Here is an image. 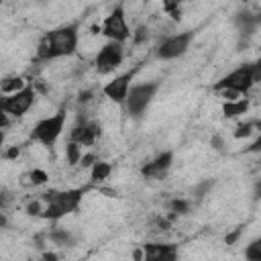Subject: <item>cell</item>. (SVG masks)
<instances>
[{
  "instance_id": "obj_1",
  "label": "cell",
  "mask_w": 261,
  "mask_h": 261,
  "mask_svg": "<svg viewBox=\"0 0 261 261\" xmlns=\"http://www.w3.org/2000/svg\"><path fill=\"white\" fill-rule=\"evenodd\" d=\"M80 43L77 24H63L59 29H53L43 35V39L37 45L35 61H51L59 57H69L75 53Z\"/></svg>"
},
{
  "instance_id": "obj_2",
  "label": "cell",
  "mask_w": 261,
  "mask_h": 261,
  "mask_svg": "<svg viewBox=\"0 0 261 261\" xmlns=\"http://www.w3.org/2000/svg\"><path fill=\"white\" fill-rule=\"evenodd\" d=\"M82 196H84L82 188H75V190H49V192L39 194V198L45 204L41 218L57 222L59 218H63V216H67V214H71V212H75L80 208Z\"/></svg>"
},
{
  "instance_id": "obj_3",
  "label": "cell",
  "mask_w": 261,
  "mask_h": 261,
  "mask_svg": "<svg viewBox=\"0 0 261 261\" xmlns=\"http://www.w3.org/2000/svg\"><path fill=\"white\" fill-rule=\"evenodd\" d=\"M261 80V63L253 61V63H243L237 69H232L230 73H226L224 77H220L214 84V90H234L239 94H247L255 84H259Z\"/></svg>"
},
{
  "instance_id": "obj_4",
  "label": "cell",
  "mask_w": 261,
  "mask_h": 261,
  "mask_svg": "<svg viewBox=\"0 0 261 261\" xmlns=\"http://www.w3.org/2000/svg\"><path fill=\"white\" fill-rule=\"evenodd\" d=\"M159 90V82H145V84H137L128 88L126 100H124V108L128 112L130 118H141L143 112L147 110V106L151 104V100L155 98Z\"/></svg>"
},
{
  "instance_id": "obj_5",
  "label": "cell",
  "mask_w": 261,
  "mask_h": 261,
  "mask_svg": "<svg viewBox=\"0 0 261 261\" xmlns=\"http://www.w3.org/2000/svg\"><path fill=\"white\" fill-rule=\"evenodd\" d=\"M65 118H67L65 110H59V112H55L53 116L41 118V120L33 126V130H31V141L41 143V145H45V147L55 145V141H57L59 135L63 133Z\"/></svg>"
},
{
  "instance_id": "obj_6",
  "label": "cell",
  "mask_w": 261,
  "mask_h": 261,
  "mask_svg": "<svg viewBox=\"0 0 261 261\" xmlns=\"http://www.w3.org/2000/svg\"><path fill=\"white\" fill-rule=\"evenodd\" d=\"M100 35H104L108 41L114 43H124L126 39H130V29L126 22V14H124V6L118 4L100 24Z\"/></svg>"
},
{
  "instance_id": "obj_7",
  "label": "cell",
  "mask_w": 261,
  "mask_h": 261,
  "mask_svg": "<svg viewBox=\"0 0 261 261\" xmlns=\"http://www.w3.org/2000/svg\"><path fill=\"white\" fill-rule=\"evenodd\" d=\"M37 92L33 88V84H29L24 90L10 94V96H0V110L6 116H22L24 112L31 110V106L35 104Z\"/></svg>"
},
{
  "instance_id": "obj_8",
  "label": "cell",
  "mask_w": 261,
  "mask_h": 261,
  "mask_svg": "<svg viewBox=\"0 0 261 261\" xmlns=\"http://www.w3.org/2000/svg\"><path fill=\"white\" fill-rule=\"evenodd\" d=\"M192 39H194V33H192V31L169 35V37H165V39L159 43L155 55H157L159 59H165V61H167V59H177V57H181V55L190 49Z\"/></svg>"
},
{
  "instance_id": "obj_9",
  "label": "cell",
  "mask_w": 261,
  "mask_h": 261,
  "mask_svg": "<svg viewBox=\"0 0 261 261\" xmlns=\"http://www.w3.org/2000/svg\"><path fill=\"white\" fill-rule=\"evenodd\" d=\"M124 59V45L122 43H114V41H108L100 47L98 55H96V69L98 73H110L114 71Z\"/></svg>"
},
{
  "instance_id": "obj_10",
  "label": "cell",
  "mask_w": 261,
  "mask_h": 261,
  "mask_svg": "<svg viewBox=\"0 0 261 261\" xmlns=\"http://www.w3.org/2000/svg\"><path fill=\"white\" fill-rule=\"evenodd\" d=\"M100 135H102L100 124L94 122V120H88L86 116L80 114L77 116V124L69 133V141L77 143L80 147H90V145H94L100 139Z\"/></svg>"
},
{
  "instance_id": "obj_11",
  "label": "cell",
  "mask_w": 261,
  "mask_h": 261,
  "mask_svg": "<svg viewBox=\"0 0 261 261\" xmlns=\"http://www.w3.org/2000/svg\"><path fill=\"white\" fill-rule=\"evenodd\" d=\"M137 71H139V65H137V67H133L130 71H124V73L116 75L114 80H110L108 84H104L102 94H104L106 98H110L112 102H116V104H122V106H124V100H126V94H128L130 82H133V77H135V73H137Z\"/></svg>"
},
{
  "instance_id": "obj_12",
  "label": "cell",
  "mask_w": 261,
  "mask_h": 261,
  "mask_svg": "<svg viewBox=\"0 0 261 261\" xmlns=\"http://www.w3.org/2000/svg\"><path fill=\"white\" fill-rule=\"evenodd\" d=\"M171 163H173V153L171 151H163L155 159H151L149 163H145L141 167V175L147 177V179H163L167 175Z\"/></svg>"
},
{
  "instance_id": "obj_13",
  "label": "cell",
  "mask_w": 261,
  "mask_h": 261,
  "mask_svg": "<svg viewBox=\"0 0 261 261\" xmlns=\"http://www.w3.org/2000/svg\"><path fill=\"white\" fill-rule=\"evenodd\" d=\"M259 22H261V16H259V14H253V12H249V10H241V12H237V16H234V24L239 27L241 37H247V39L257 31Z\"/></svg>"
},
{
  "instance_id": "obj_14",
  "label": "cell",
  "mask_w": 261,
  "mask_h": 261,
  "mask_svg": "<svg viewBox=\"0 0 261 261\" xmlns=\"http://www.w3.org/2000/svg\"><path fill=\"white\" fill-rule=\"evenodd\" d=\"M29 84L24 82L22 75H6L0 80V96H10V94H16L20 90H24Z\"/></svg>"
},
{
  "instance_id": "obj_15",
  "label": "cell",
  "mask_w": 261,
  "mask_h": 261,
  "mask_svg": "<svg viewBox=\"0 0 261 261\" xmlns=\"http://www.w3.org/2000/svg\"><path fill=\"white\" fill-rule=\"evenodd\" d=\"M249 110V98H239L234 102H222V116L224 118H237Z\"/></svg>"
},
{
  "instance_id": "obj_16",
  "label": "cell",
  "mask_w": 261,
  "mask_h": 261,
  "mask_svg": "<svg viewBox=\"0 0 261 261\" xmlns=\"http://www.w3.org/2000/svg\"><path fill=\"white\" fill-rule=\"evenodd\" d=\"M47 241H51L57 247H73L75 245V237L67 230V228H53L47 232Z\"/></svg>"
},
{
  "instance_id": "obj_17",
  "label": "cell",
  "mask_w": 261,
  "mask_h": 261,
  "mask_svg": "<svg viewBox=\"0 0 261 261\" xmlns=\"http://www.w3.org/2000/svg\"><path fill=\"white\" fill-rule=\"evenodd\" d=\"M112 173V165L108 163V161H96L92 167H90V179L94 181V184H100V181H104V179H108V175Z\"/></svg>"
},
{
  "instance_id": "obj_18",
  "label": "cell",
  "mask_w": 261,
  "mask_h": 261,
  "mask_svg": "<svg viewBox=\"0 0 261 261\" xmlns=\"http://www.w3.org/2000/svg\"><path fill=\"white\" fill-rule=\"evenodd\" d=\"M261 130V122L259 120H247V122H239L232 137L234 139H249L251 135H257Z\"/></svg>"
},
{
  "instance_id": "obj_19",
  "label": "cell",
  "mask_w": 261,
  "mask_h": 261,
  "mask_svg": "<svg viewBox=\"0 0 261 261\" xmlns=\"http://www.w3.org/2000/svg\"><path fill=\"white\" fill-rule=\"evenodd\" d=\"M65 159H67L69 165H77L80 159H82V147L77 143H73V141H67V145H65Z\"/></svg>"
},
{
  "instance_id": "obj_20",
  "label": "cell",
  "mask_w": 261,
  "mask_h": 261,
  "mask_svg": "<svg viewBox=\"0 0 261 261\" xmlns=\"http://www.w3.org/2000/svg\"><path fill=\"white\" fill-rule=\"evenodd\" d=\"M149 37H151V31H149L147 24H139L135 31H130V41H133V45H145V43L149 41Z\"/></svg>"
},
{
  "instance_id": "obj_21",
  "label": "cell",
  "mask_w": 261,
  "mask_h": 261,
  "mask_svg": "<svg viewBox=\"0 0 261 261\" xmlns=\"http://www.w3.org/2000/svg\"><path fill=\"white\" fill-rule=\"evenodd\" d=\"M212 188H214V179H204V181L196 184V186H194V190H192V196H194V200H196V202L204 200V196H206V194H208Z\"/></svg>"
},
{
  "instance_id": "obj_22",
  "label": "cell",
  "mask_w": 261,
  "mask_h": 261,
  "mask_svg": "<svg viewBox=\"0 0 261 261\" xmlns=\"http://www.w3.org/2000/svg\"><path fill=\"white\" fill-rule=\"evenodd\" d=\"M190 208H192V202L190 200H186V198H173L171 202H169V212H173V214H188L190 212Z\"/></svg>"
},
{
  "instance_id": "obj_23",
  "label": "cell",
  "mask_w": 261,
  "mask_h": 261,
  "mask_svg": "<svg viewBox=\"0 0 261 261\" xmlns=\"http://www.w3.org/2000/svg\"><path fill=\"white\" fill-rule=\"evenodd\" d=\"M245 259L247 261H261V241L255 239L245 247Z\"/></svg>"
},
{
  "instance_id": "obj_24",
  "label": "cell",
  "mask_w": 261,
  "mask_h": 261,
  "mask_svg": "<svg viewBox=\"0 0 261 261\" xmlns=\"http://www.w3.org/2000/svg\"><path fill=\"white\" fill-rule=\"evenodd\" d=\"M43 208H45V204H43V200L37 196V198H33V200L27 202L24 212H27L29 216H41V214H43Z\"/></svg>"
},
{
  "instance_id": "obj_25",
  "label": "cell",
  "mask_w": 261,
  "mask_h": 261,
  "mask_svg": "<svg viewBox=\"0 0 261 261\" xmlns=\"http://www.w3.org/2000/svg\"><path fill=\"white\" fill-rule=\"evenodd\" d=\"M29 179H31V184H33V186H43V184H47L49 175H47V171H45V169H39V167H35V169H31V173H29Z\"/></svg>"
},
{
  "instance_id": "obj_26",
  "label": "cell",
  "mask_w": 261,
  "mask_h": 261,
  "mask_svg": "<svg viewBox=\"0 0 261 261\" xmlns=\"http://www.w3.org/2000/svg\"><path fill=\"white\" fill-rule=\"evenodd\" d=\"M163 12H167L173 20H179V16H181V6H179V2H165V4H163Z\"/></svg>"
},
{
  "instance_id": "obj_27",
  "label": "cell",
  "mask_w": 261,
  "mask_h": 261,
  "mask_svg": "<svg viewBox=\"0 0 261 261\" xmlns=\"http://www.w3.org/2000/svg\"><path fill=\"white\" fill-rule=\"evenodd\" d=\"M10 204H12V192L0 188V210H6Z\"/></svg>"
},
{
  "instance_id": "obj_28",
  "label": "cell",
  "mask_w": 261,
  "mask_h": 261,
  "mask_svg": "<svg viewBox=\"0 0 261 261\" xmlns=\"http://www.w3.org/2000/svg\"><path fill=\"white\" fill-rule=\"evenodd\" d=\"M96 161H98V157H96L94 153H82V159H80L77 165H82L84 169H88V167H92Z\"/></svg>"
},
{
  "instance_id": "obj_29",
  "label": "cell",
  "mask_w": 261,
  "mask_h": 261,
  "mask_svg": "<svg viewBox=\"0 0 261 261\" xmlns=\"http://www.w3.org/2000/svg\"><path fill=\"white\" fill-rule=\"evenodd\" d=\"M218 96H220L224 102H234V100L241 98V94L234 92V90H218Z\"/></svg>"
},
{
  "instance_id": "obj_30",
  "label": "cell",
  "mask_w": 261,
  "mask_h": 261,
  "mask_svg": "<svg viewBox=\"0 0 261 261\" xmlns=\"http://www.w3.org/2000/svg\"><path fill=\"white\" fill-rule=\"evenodd\" d=\"M210 147H212L214 151H220V153H222L226 145H224V139H222L220 135H212V137H210Z\"/></svg>"
},
{
  "instance_id": "obj_31",
  "label": "cell",
  "mask_w": 261,
  "mask_h": 261,
  "mask_svg": "<svg viewBox=\"0 0 261 261\" xmlns=\"http://www.w3.org/2000/svg\"><path fill=\"white\" fill-rule=\"evenodd\" d=\"M92 100H94V90H92V88H90V90H82L80 96H77V102H80L82 106H84V104H90Z\"/></svg>"
},
{
  "instance_id": "obj_32",
  "label": "cell",
  "mask_w": 261,
  "mask_h": 261,
  "mask_svg": "<svg viewBox=\"0 0 261 261\" xmlns=\"http://www.w3.org/2000/svg\"><path fill=\"white\" fill-rule=\"evenodd\" d=\"M241 234H243V226H237L232 232H228V234L224 237V243H226V245H234V243L239 241Z\"/></svg>"
},
{
  "instance_id": "obj_33",
  "label": "cell",
  "mask_w": 261,
  "mask_h": 261,
  "mask_svg": "<svg viewBox=\"0 0 261 261\" xmlns=\"http://www.w3.org/2000/svg\"><path fill=\"white\" fill-rule=\"evenodd\" d=\"M159 261H177V247L175 245H171L163 255H161V259Z\"/></svg>"
},
{
  "instance_id": "obj_34",
  "label": "cell",
  "mask_w": 261,
  "mask_h": 261,
  "mask_svg": "<svg viewBox=\"0 0 261 261\" xmlns=\"http://www.w3.org/2000/svg\"><path fill=\"white\" fill-rule=\"evenodd\" d=\"M2 155H4V159H8V161H12V159H16L18 155H20V147H8L6 151H2Z\"/></svg>"
},
{
  "instance_id": "obj_35",
  "label": "cell",
  "mask_w": 261,
  "mask_h": 261,
  "mask_svg": "<svg viewBox=\"0 0 261 261\" xmlns=\"http://www.w3.org/2000/svg\"><path fill=\"white\" fill-rule=\"evenodd\" d=\"M8 226H10V218H8V214L4 210H0V230L2 228H8Z\"/></svg>"
},
{
  "instance_id": "obj_36",
  "label": "cell",
  "mask_w": 261,
  "mask_h": 261,
  "mask_svg": "<svg viewBox=\"0 0 261 261\" xmlns=\"http://www.w3.org/2000/svg\"><path fill=\"white\" fill-rule=\"evenodd\" d=\"M6 126H8V116H6V114L0 110V130H4Z\"/></svg>"
},
{
  "instance_id": "obj_37",
  "label": "cell",
  "mask_w": 261,
  "mask_h": 261,
  "mask_svg": "<svg viewBox=\"0 0 261 261\" xmlns=\"http://www.w3.org/2000/svg\"><path fill=\"white\" fill-rule=\"evenodd\" d=\"M133 259H135V261H143V249H141V247H137V249L133 251Z\"/></svg>"
},
{
  "instance_id": "obj_38",
  "label": "cell",
  "mask_w": 261,
  "mask_h": 261,
  "mask_svg": "<svg viewBox=\"0 0 261 261\" xmlns=\"http://www.w3.org/2000/svg\"><path fill=\"white\" fill-rule=\"evenodd\" d=\"M4 151V130H0V155Z\"/></svg>"
}]
</instances>
